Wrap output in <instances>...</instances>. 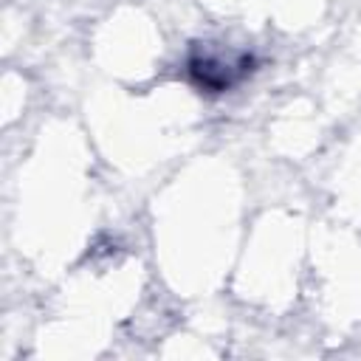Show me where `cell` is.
<instances>
[{
  "label": "cell",
  "mask_w": 361,
  "mask_h": 361,
  "mask_svg": "<svg viewBox=\"0 0 361 361\" xmlns=\"http://www.w3.org/2000/svg\"><path fill=\"white\" fill-rule=\"evenodd\" d=\"M251 71V56L248 54H234L231 59H223V54L212 51H195L189 56V76L195 85H200L209 93H223L234 82H240Z\"/></svg>",
  "instance_id": "obj_1"
}]
</instances>
